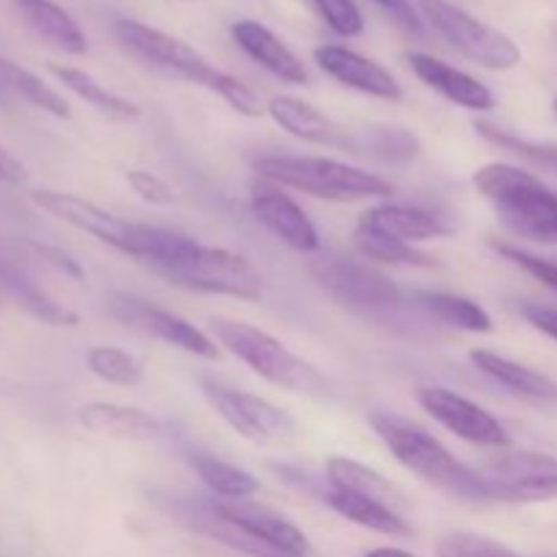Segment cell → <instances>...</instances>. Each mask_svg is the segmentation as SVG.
<instances>
[{
	"label": "cell",
	"mask_w": 557,
	"mask_h": 557,
	"mask_svg": "<svg viewBox=\"0 0 557 557\" xmlns=\"http://www.w3.org/2000/svg\"><path fill=\"white\" fill-rule=\"evenodd\" d=\"M210 332L218 346H223L239 362L248 364L267 384L277 386V389L297 392V395H330V381L313 364L305 362L294 351H288L270 332L259 330L253 324H245V321L221 319V315L210 319Z\"/></svg>",
	"instance_id": "cell-4"
},
{
	"label": "cell",
	"mask_w": 557,
	"mask_h": 557,
	"mask_svg": "<svg viewBox=\"0 0 557 557\" xmlns=\"http://www.w3.org/2000/svg\"><path fill=\"white\" fill-rule=\"evenodd\" d=\"M188 462L196 471V476H199L212 493L221 495L223 500H243L259 493V479H256L253 473L234 466V462L221 460V457L210 455V451L190 449Z\"/></svg>",
	"instance_id": "cell-26"
},
{
	"label": "cell",
	"mask_w": 557,
	"mask_h": 557,
	"mask_svg": "<svg viewBox=\"0 0 557 557\" xmlns=\"http://www.w3.org/2000/svg\"><path fill=\"white\" fill-rule=\"evenodd\" d=\"M125 180H128V185L134 188V194L139 196L141 201H150V205H158V207H169L174 205V199H177L172 185H169L166 180H161L152 172H145V169H131V172L125 174Z\"/></svg>",
	"instance_id": "cell-37"
},
{
	"label": "cell",
	"mask_w": 557,
	"mask_h": 557,
	"mask_svg": "<svg viewBox=\"0 0 557 557\" xmlns=\"http://www.w3.org/2000/svg\"><path fill=\"white\" fill-rule=\"evenodd\" d=\"M419 305H422L433 319H438L441 324L455 326V330L479 332V335L493 332V319H490L487 310L479 302H473V299L460 297V294L424 292L419 294Z\"/></svg>",
	"instance_id": "cell-29"
},
{
	"label": "cell",
	"mask_w": 557,
	"mask_h": 557,
	"mask_svg": "<svg viewBox=\"0 0 557 557\" xmlns=\"http://www.w3.org/2000/svg\"><path fill=\"white\" fill-rule=\"evenodd\" d=\"M5 96V87L3 85H0V98H3Z\"/></svg>",
	"instance_id": "cell-43"
},
{
	"label": "cell",
	"mask_w": 557,
	"mask_h": 557,
	"mask_svg": "<svg viewBox=\"0 0 557 557\" xmlns=\"http://www.w3.org/2000/svg\"><path fill=\"white\" fill-rule=\"evenodd\" d=\"M553 109H555V114H557V98H555V103H553Z\"/></svg>",
	"instance_id": "cell-44"
},
{
	"label": "cell",
	"mask_w": 557,
	"mask_h": 557,
	"mask_svg": "<svg viewBox=\"0 0 557 557\" xmlns=\"http://www.w3.org/2000/svg\"><path fill=\"white\" fill-rule=\"evenodd\" d=\"M232 38L250 60L275 74L288 85H308L310 76L302 60L288 44H283L267 25L253 20H239L232 25Z\"/></svg>",
	"instance_id": "cell-19"
},
{
	"label": "cell",
	"mask_w": 557,
	"mask_h": 557,
	"mask_svg": "<svg viewBox=\"0 0 557 557\" xmlns=\"http://www.w3.org/2000/svg\"><path fill=\"white\" fill-rule=\"evenodd\" d=\"M250 210H253L256 221L288 248L299 250V253H313L321 248V237L313 221L281 185L261 177L253 180L250 183Z\"/></svg>",
	"instance_id": "cell-14"
},
{
	"label": "cell",
	"mask_w": 557,
	"mask_h": 557,
	"mask_svg": "<svg viewBox=\"0 0 557 557\" xmlns=\"http://www.w3.org/2000/svg\"><path fill=\"white\" fill-rule=\"evenodd\" d=\"M0 292L9 299H14V305H20L25 313H30L33 319L44 321L49 326H76L79 324V315L74 310L65 308L63 302H58L54 297H49L41 286L27 277V272H22L20 267L11 264L9 259L0 256Z\"/></svg>",
	"instance_id": "cell-23"
},
{
	"label": "cell",
	"mask_w": 557,
	"mask_h": 557,
	"mask_svg": "<svg viewBox=\"0 0 557 557\" xmlns=\"http://www.w3.org/2000/svg\"><path fill=\"white\" fill-rule=\"evenodd\" d=\"M326 479H330L332 490L368 495V498L384 500V504H389L397 493L395 484L386 476H381L375 468L357 460H348V457H330L326 460Z\"/></svg>",
	"instance_id": "cell-30"
},
{
	"label": "cell",
	"mask_w": 557,
	"mask_h": 557,
	"mask_svg": "<svg viewBox=\"0 0 557 557\" xmlns=\"http://www.w3.org/2000/svg\"><path fill=\"white\" fill-rule=\"evenodd\" d=\"M375 435L381 444L392 451L403 468L417 473L428 484H433L441 493L451 495V498H466V500H490L487 487L479 479L476 468L466 466L457 460L430 430L422 424L411 422L397 413L379 411L370 417Z\"/></svg>",
	"instance_id": "cell-2"
},
{
	"label": "cell",
	"mask_w": 557,
	"mask_h": 557,
	"mask_svg": "<svg viewBox=\"0 0 557 557\" xmlns=\"http://www.w3.org/2000/svg\"><path fill=\"white\" fill-rule=\"evenodd\" d=\"M218 511L232 522L234 528L245 531L248 536H253L256 542H261L264 547L275 549L283 557H308L310 547L305 533L299 531L294 522H288L286 517L277 515L275 509L264 504H256V500H221L215 504Z\"/></svg>",
	"instance_id": "cell-16"
},
{
	"label": "cell",
	"mask_w": 557,
	"mask_h": 557,
	"mask_svg": "<svg viewBox=\"0 0 557 557\" xmlns=\"http://www.w3.org/2000/svg\"><path fill=\"white\" fill-rule=\"evenodd\" d=\"M267 112L294 139L308 141V145L335 147V150L351 152V156L362 152V128L337 123V120H332L330 114H324L313 103L302 101V98L277 96L272 98Z\"/></svg>",
	"instance_id": "cell-15"
},
{
	"label": "cell",
	"mask_w": 557,
	"mask_h": 557,
	"mask_svg": "<svg viewBox=\"0 0 557 557\" xmlns=\"http://www.w3.org/2000/svg\"><path fill=\"white\" fill-rule=\"evenodd\" d=\"M354 245H357L359 253L368 261L386 267H433V256L424 253V250L413 248V245L400 243V239L381 237V234H370L357 228L354 232Z\"/></svg>",
	"instance_id": "cell-31"
},
{
	"label": "cell",
	"mask_w": 557,
	"mask_h": 557,
	"mask_svg": "<svg viewBox=\"0 0 557 557\" xmlns=\"http://www.w3.org/2000/svg\"><path fill=\"white\" fill-rule=\"evenodd\" d=\"M313 54L315 63H319V69L326 76H332L341 85L351 87V90L381 98V101H400L403 98L400 82L384 65L354 52V49L341 47V44H324Z\"/></svg>",
	"instance_id": "cell-17"
},
{
	"label": "cell",
	"mask_w": 557,
	"mask_h": 557,
	"mask_svg": "<svg viewBox=\"0 0 557 557\" xmlns=\"http://www.w3.org/2000/svg\"><path fill=\"white\" fill-rule=\"evenodd\" d=\"M417 403L428 411V417H433V422H438L441 428H446L451 435L468 441V444L482 446V449L511 446L509 430L487 408L446 389V386H419Z\"/></svg>",
	"instance_id": "cell-12"
},
{
	"label": "cell",
	"mask_w": 557,
	"mask_h": 557,
	"mask_svg": "<svg viewBox=\"0 0 557 557\" xmlns=\"http://www.w3.org/2000/svg\"><path fill=\"white\" fill-rule=\"evenodd\" d=\"M256 174L281 188L302 190L324 201L384 199L395 194L389 180L321 156H264L256 161Z\"/></svg>",
	"instance_id": "cell-5"
},
{
	"label": "cell",
	"mask_w": 557,
	"mask_h": 557,
	"mask_svg": "<svg viewBox=\"0 0 557 557\" xmlns=\"http://www.w3.org/2000/svg\"><path fill=\"white\" fill-rule=\"evenodd\" d=\"M364 557H417L411 553H406V549H395V547H379L373 549V553H368Z\"/></svg>",
	"instance_id": "cell-42"
},
{
	"label": "cell",
	"mask_w": 557,
	"mask_h": 557,
	"mask_svg": "<svg viewBox=\"0 0 557 557\" xmlns=\"http://www.w3.org/2000/svg\"><path fill=\"white\" fill-rule=\"evenodd\" d=\"M408 65H411V71L424 85L433 87L435 92H441L446 101L457 103V107L471 109V112H490L495 107L493 90L484 82L455 69V65L444 63V60L433 58V54L411 52L408 54Z\"/></svg>",
	"instance_id": "cell-18"
},
{
	"label": "cell",
	"mask_w": 557,
	"mask_h": 557,
	"mask_svg": "<svg viewBox=\"0 0 557 557\" xmlns=\"http://www.w3.org/2000/svg\"><path fill=\"white\" fill-rule=\"evenodd\" d=\"M16 14L22 16L27 27L36 33L41 41L54 47L58 52L65 54H85L87 52V36L74 16L54 0H11Z\"/></svg>",
	"instance_id": "cell-22"
},
{
	"label": "cell",
	"mask_w": 557,
	"mask_h": 557,
	"mask_svg": "<svg viewBox=\"0 0 557 557\" xmlns=\"http://www.w3.org/2000/svg\"><path fill=\"white\" fill-rule=\"evenodd\" d=\"M490 500L544 504L557 498V460L539 451H506L476 468Z\"/></svg>",
	"instance_id": "cell-11"
},
{
	"label": "cell",
	"mask_w": 557,
	"mask_h": 557,
	"mask_svg": "<svg viewBox=\"0 0 557 557\" xmlns=\"http://www.w3.org/2000/svg\"><path fill=\"white\" fill-rule=\"evenodd\" d=\"M362 232L381 234V237L400 239V243L417 245L428 239H441L449 234V228L438 221V215L422 210V207L408 205H379L362 212L359 226Z\"/></svg>",
	"instance_id": "cell-21"
},
{
	"label": "cell",
	"mask_w": 557,
	"mask_h": 557,
	"mask_svg": "<svg viewBox=\"0 0 557 557\" xmlns=\"http://www.w3.org/2000/svg\"><path fill=\"white\" fill-rule=\"evenodd\" d=\"M490 245H493L495 253L504 256L506 261H511V264H517L520 270H525L528 275H533L536 281H542L544 286L557 292V261L542 259V256H536V253H528V250L517 248V245H511V243H504V239H490Z\"/></svg>",
	"instance_id": "cell-36"
},
{
	"label": "cell",
	"mask_w": 557,
	"mask_h": 557,
	"mask_svg": "<svg viewBox=\"0 0 557 557\" xmlns=\"http://www.w3.org/2000/svg\"><path fill=\"white\" fill-rule=\"evenodd\" d=\"M85 362L87 370L92 375H98L101 381H107V384L136 386L145 379V370H141L139 359L117 346H92L85 354Z\"/></svg>",
	"instance_id": "cell-32"
},
{
	"label": "cell",
	"mask_w": 557,
	"mask_h": 557,
	"mask_svg": "<svg viewBox=\"0 0 557 557\" xmlns=\"http://www.w3.org/2000/svg\"><path fill=\"white\" fill-rule=\"evenodd\" d=\"M49 71H52V74L58 76V79L63 82L71 92H74V96H79L82 101H87L90 107H96L98 112L109 114V117H114V120L141 117V107H136V103L128 101V98L112 92L107 85H101L96 76L87 74V71L74 69V65H58V63L49 65Z\"/></svg>",
	"instance_id": "cell-27"
},
{
	"label": "cell",
	"mask_w": 557,
	"mask_h": 557,
	"mask_svg": "<svg viewBox=\"0 0 557 557\" xmlns=\"http://www.w3.org/2000/svg\"><path fill=\"white\" fill-rule=\"evenodd\" d=\"M201 392L210 400V406L215 408L218 417L234 433L253 441V444L286 446L297 438V422L283 408L267 400V397H259L245 389H234V386H223L212 379L201 381Z\"/></svg>",
	"instance_id": "cell-10"
},
{
	"label": "cell",
	"mask_w": 557,
	"mask_h": 557,
	"mask_svg": "<svg viewBox=\"0 0 557 557\" xmlns=\"http://www.w3.org/2000/svg\"><path fill=\"white\" fill-rule=\"evenodd\" d=\"M0 85L5 87V92H14L22 101H27L30 107L41 109V112L52 114L58 120H71V107L52 85L36 76L33 71L22 69L14 60L0 58Z\"/></svg>",
	"instance_id": "cell-28"
},
{
	"label": "cell",
	"mask_w": 557,
	"mask_h": 557,
	"mask_svg": "<svg viewBox=\"0 0 557 557\" xmlns=\"http://www.w3.org/2000/svg\"><path fill=\"white\" fill-rule=\"evenodd\" d=\"M520 310L533 330L544 332V335L553 337L557 343V308H547V305H539V302H525Z\"/></svg>",
	"instance_id": "cell-40"
},
{
	"label": "cell",
	"mask_w": 557,
	"mask_h": 557,
	"mask_svg": "<svg viewBox=\"0 0 557 557\" xmlns=\"http://www.w3.org/2000/svg\"><path fill=\"white\" fill-rule=\"evenodd\" d=\"M321 20L337 33V36L354 38L364 30V16L354 0H310Z\"/></svg>",
	"instance_id": "cell-35"
},
{
	"label": "cell",
	"mask_w": 557,
	"mask_h": 557,
	"mask_svg": "<svg viewBox=\"0 0 557 557\" xmlns=\"http://www.w3.org/2000/svg\"><path fill=\"white\" fill-rule=\"evenodd\" d=\"M109 310L123 324L147 332V335L158 337V341L169 343V346L183 348V351L194 354V357L210 359V362L221 357V348H218V343L207 332L185 321L183 315L172 313L166 308H158V305L147 302V299L131 297V294H112L109 297Z\"/></svg>",
	"instance_id": "cell-13"
},
{
	"label": "cell",
	"mask_w": 557,
	"mask_h": 557,
	"mask_svg": "<svg viewBox=\"0 0 557 557\" xmlns=\"http://www.w3.org/2000/svg\"><path fill=\"white\" fill-rule=\"evenodd\" d=\"M114 36H117L120 47L128 54H134L136 60L174 76V79H183L188 85H199L218 92L243 117H261V112H264L261 101L248 85H243L237 76L215 69L190 44L180 41V38L169 36V33L158 30L152 25H145L139 20H117L114 22Z\"/></svg>",
	"instance_id": "cell-1"
},
{
	"label": "cell",
	"mask_w": 557,
	"mask_h": 557,
	"mask_svg": "<svg viewBox=\"0 0 557 557\" xmlns=\"http://www.w3.org/2000/svg\"><path fill=\"white\" fill-rule=\"evenodd\" d=\"M471 362L476 370L495 381V384L506 386L515 395L528 397V400H557V384L549 375L539 373V370L528 368V364L515 362L509 357L490 351V348H473Z\"/></svg>",
	"instance_id": "cell-24"
},
{
	"label": "cell",
	"mask_w": 557,
	"mask_h": 557,
	"mask_svg": "<svg viewBox=\"0 0 557 557\" xmlns=\"http://www.w3.org/2000/svg\"><path fill=\"white\" fill-rule=\"evenodd\" d=\"M473 188L517 237L557 243V194L536 174L511 163H487L473 174Z\"/></svg>",
	"instance_id": "cell-3"
},
{
	"label": "cell",
	"mask_w": 557,
	"mask_h": 557,
	"mask_svg": "<svg viewBox=\"0 0 557 557\" xmlns=\"http://www.w3.org/2000/svg\"><path fill=\"white\" fill-rule=\"evenodd\" d=\"M324 500L343 520L354 522L359 528H368L373 533H381V536L406 539L413 533L411 525L389 504H384V500L368 498V495L359 493H346V490H330L324 495Z\"/></svg>",
	"instance_id": "cell-25"
},
{
	"label": "cell",
	"mask_w": 557,
	"mask_h": 557,
	"mask_svg": "<svg viewBox=\"0 0 557 557\" xmlns=\"http://www.w3.org/2000/svg\"><path fill=\"white\" fill-rule=\"evenodd\" d=\"M76 422L85 430L120 441H161L169 428L152 413L120 403H85L76 408Z\"/></svg>",
	"instance_id": "cell-20"
},
{
	"label": "cell",
	"mask_w": 557,
	"mask_h": 557,
	"mask_svg": "<svg viewBox=\"0 0 557 557\" xmlns=\"http://www.w3.org/2000/svg\"><path fill=\"white\" fill-rule=\"evenodd\" d=\"M310 275L337 305L364 319H395L408 302L397 283L362 261L324 256L310 264Z\"/></svg>",
	"instance_id": "cell-7"
},
{
	"label": "cell",
	"mask_w": 557,
	"mask_h": 557,
	"mask_svg": "<svg viewBox=\"0 0 557 557\" xmlns=\"http://www.w3.org/2000/svg\"><path fill=\"white\" fill-rule=\"evenodd\" d=\"M438 557H522L506 544L473 531H451L438 539Z\"/></svg>",
	"instance_id": "cell-34"
},
{
	"label": "cell",
	"mask_w": 557,
	"mask_h": 557,
	"mask_svg": "<svg viewBox=\"0 0 557 557\" xmlns=\"http://www.w3.org/2000/svg\"><path fill=\"white\" fill-rule=\"evenodd\" d=\"M36 250L44 261H49V264H52L54 270L63 272V275L74 277L76 283L85 281V270L79 267V261H76L74 256L65 253L63 248H54V245H36Z\"/></svg>",
	"instance_id": "cell-39"
},
{
	"label": "cell",
	"mask_w": 557,
	"mask_h": 557,
	"mask_svg": "<svg viewBox=\"0 0 557 557\" xmlns=\"http://www.w3.org/2000/svg\"><path fill=\"white\" fill-rule=\"evenodd\" d=\"M422 11L438 36L471 63L490 71H509L520 65V47L504 30L468 14L460 5L449 0H422Z\"/></svg>",
	"instance_id": "cell-8"
},
{
	"label": "cell",
	"mask_w": 557,
	"mask_h": 557,
	"mask_svg": "<svg viewBox=\"0 0 557 557\" xmlns=\"http://www.w3.org/2000/svg\"><path fill=\"white\" fill-rule=\"evenodd\" d=\"M373 3L381 5L403 30L413 33V36H422V20H419V14L413 11L411 0H373Z\"/></svg>",
	"instance_id": "cell-38"
},
{
	"label": "cell",
	"mask_w": 557,
	"mask_h": 557,
	"mask_svg": "<svg viewBox=\"0 0 557 557\" xmlns=\"http://www.w3.org/2000/svg\"><path fill=\"white\" fill-rule=\"evenodd\" d=\"M0 183H5V185H25L27 183L25 163H22L14 152L5 150L3 145H0Z\"/></svg>",
	"instance_id": "cell-41"
},
{
	"label": "cell",
	"mask_w": 557,
	"mask_h": 557,
	"mask_svg": "<svg viewBox=\"0 0 557 557\" xmlns=\"http://www.w3.org/2000/svg\"><path fill=\"white\" fill-rule=\"evenodd\" d=\"M158 272H163L169 283H177L188 292L221 294L245 302H256L264 294L261 275L245 256L215 245H201L196 239H188L183 253Z\"/></svg>",
	"instance_id": "cell-6"
},
{
	"label": "cell",
	"mask_w": 557,
	"mask_h": 557,
	"mask_svg": "<svg viewBox=\"0 0 557 557\" xmlns=\"http://www.w3.org/2000/svg\"><path fill=\"white\" fill-rule=\"evenodd\" d=\"M476 131L490 141V145H498L500 150H509L515 152V156L525 158V161L536 163V166L557 172V145H549V141L522 139V136L511 134V131L500 128V125L487 123V120H479Z\"/></svg>",
	"instance_id": "cell-33"
},
{
	"label": "cell",
	"mask_w": 557,
	"mask_h": 557,
	"mask_svg": "<svg viewBox=\"0 0 557 557\" xmlns=\"http://www.w3.org/2000/svg\"><path fill=\"white\" fill-rule=\"evenodd\" d=\"M30 201L38 210L49 212L58 221L69 223V226L79 228V232L90 234L98 243L109 245V248L120 250L125 256L147 261V250H150V226L145 223H128L123 218L112 215L103 207L92 205V201L82 199L76 194H65V190L52 188H36L30 190Z\"/></svg>",
	"instance_id": "cell-9"
}]
</instances>
